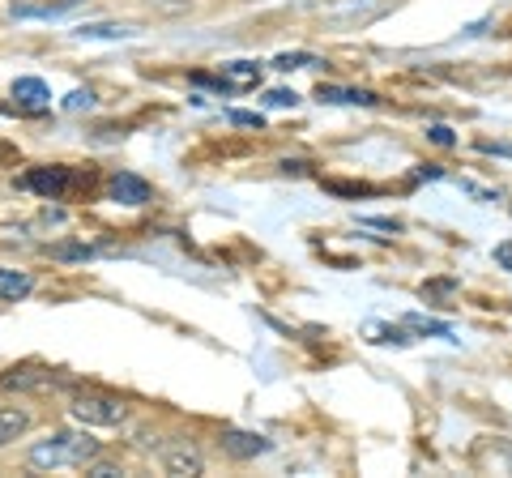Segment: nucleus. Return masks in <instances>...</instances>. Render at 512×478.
Here are the masks:
<instances>
[{
    "instance_id": "2eb2a0df",
    "label": "nucleus",
    "mask_w": 512,
    "mask_h": 478,
    "mask_svg": "<svg viewBox=\"0 0 512 478\" xmlns=\"http://www.w3.org/2000/svg\"><path fill=\"white\" fill-rule=\"evenodd\" d=\"M316 65H325V60L312 56V52H282L274 60V69H282V73H291V69H316Z\"/></svg>"
},
{
    "instance_id": "f8f14e48",
    "label": "nucleus",
    "mask_w": 512,
    "mask_h": 478,
    "mask_svg": "<svg viewBox=\"0 0 512 478\" xmlns=\"http://www.w3.org/2000/svg\"><path fill=\"white\" fill-rule=\"evenodd\" d=\"M86 0H52V5H13V18H64V13L82 9Z\"/></svg>"
},
{
    "instance_id": "b1692460",
    "label": "nucleus",
    "mask_w": 512,
    "mask_h": 478,
    "mask_svg": "<svg viewBox=\"0 0 512 478\" xmlns=\"http://www.w3.org/2000/svg\"><path fill=\"white\" fill-rule=\"evenodd\" d=\"M461 188H466V193H470V197H478V201H495V193H487V188H478V184H470V180H466V184H461Z\"/></svg>"
},
{
    "instance_id": "423d86ee",
    "label": "nucleus",
    "mask_w": 512,
    "mask_h": 478,
    "mask_svg": "<svg viewBox=\"0 0 512 478\" xmlns=\"http://www.w3.org/2000/svg\"><path fill=\"white\" fill-rule=\"evenodd\" d=\"M111 197H116L120 205H146L150 201V184L141 180V175L120 171V175H111Z\"/></svg>"
},
{
    "instance_id": "39448f33",
    "label": "nucleus",
    "mask_w": 512,
    "mask_h": 478,
    "mask_svg": "<svg viewBox=\"0 0 512 478\" xmlns=\"http://www.w3.org/2000/svg\"><path fill=\"white\" fill-rule=\"evenodd\" d=\"M222 453L235 461H252V457L269 453V440L261 432H239V427H231V432H222Z\"/></svg>"
},
{
    "instance_id": "aec40b11",
    "label": "nucleus",
    "mask_w": 512,
    "mask_h": 478,
    "mask_svg": "<svg viewBox=\"0 0 512 478\" xmlns=\"http://www.w3.org/2000/svg\"><path fill=\"white\" fill-rule=\"evenodd\" d=\"M478 150L495 158H512V141H478Z\"/></svg>"
},
{
    "instance_id": "1a4fd4ad",
    "label": "nucleus",
    "mask_w": 512,
    "mask_h": 478,
    "mask_svg": "<svg viewBox=\"0 0 512 478\" xmlns=\"http://www.w3.org/2000/svg\"><path fill=\"white\" fill-rule=\"evenodd\" d=\"M35 291V278L26 269H0V304H18Z\"/></svg>"
},
{
    "instance_id": "a211bd4d",
    "label": "nucleus",
    "mask_w": 512,
    "mask_h": 478,
    "mask_svg": "<svg viewBox=\"0 0 512 478\" xmlns=\"http://www.w3.org/2000/svg\"><path fill=\"white\" fill-rule=\"evenodd\" d=\"M265 103H269V107H295V103H299V94H295V90H269V94H265Z\"/></svg>"
},
{
    "instance_id": "0eeeda50",
    "label": "nucleus",
    "mask_w": 512,
    "mask_h": 478,
    "mask_svg": "<svg viewBox=\"0 0 512 478\" xmlns=\"http://www.w3.org/2000/svg\"><path fill=\"white\" fill-rule=\"evenodd\" d=\"M47 385H52V372H43V368H9L0 376V389H9V393H30Z\"/></svg>"
},
{
    "instance_id": "6ab92c4d",
    "label": "nucleus",
    "mask_w": 512,
    "mask_h": 478,
    "mask_svg": "<svg viewBox=\"0 0 512 478\" xmlns=\"http://www.w3.org/2000/svg\"><path fill=\"white\" fill-rule=\"evenodd\" d=\"M231 124H239V129H261L265 116H256V111H231Z\"/></svg>"
},
{
    "instance_id": "ddd939ff",
    "label": "nucleus",
    "mask_w": 512,
    "mask_h": 478,
    "mask_svg": "<svg viewBox=\"0 0 512 478\" xmlns=\"http://www.w3.org/2000/svg\"><path fill=\"white\" fill-rule=\"evenodd\" d=\"M77 39H133L128 26H111V22H90V26H77L73 30Z\"/></svg>"
},
{
    "instance_id": "9b49d317",
    "label": "nucleus",
    "mask_w": 512,
    "mask_h": 478,
    "mask_svg": "<svg viewBox=\"0 0 512 478\" xmlns=\"http://www.w3.org/2000/svg\"><path fill=\"white\" fill-rule=\"evenodd\" d=\"M316 99L320 103H346V107H376L380 103L372 90H342V86H320Z\"/></svg>"
},
{
    "instance_id": "5701e85b",
    "label": "nucleus",
    "mask_w": 512,
    "mask_h": 478,
    "mask_svg": "<svg viewBox=\"0 0 512 478\" xmlns=\"http://www.w3.org/2000/svg\"><path fill=\"white\" fill-rule=\"evenodd\" d=\"M436 146H453V129H444V124H431V133H427Z\"/></svg>"
},
{
    "instance_id": "4468645a",
    "label": "nucleus",
    "mask_w": 512,
    "mask_h": 478,
    "mask_svg": "<svg viewBox=\"0 0 512 478\" xmlns=\"http://www.w3.org/2000/svg\"><path fill=\"white\" fill-rule=\"evenodd\" d=\"M222 77L235 86H252V82H261V65H252V60H231V65H222Z\"/></svg>"
},
{
    "instance_id": "393cba45",
    "label": "nucleus",
    "mask_w": 512,
    "mask_h": 478,
    "mask_svg": "<svg viewBox=\"0 0 512 478\" xmlns=\"http://www.w3.org/2000/svg\"><path fill=\"white\" fill-rule=\"evenodd\" d=\"M495 261H500L504 269H512V244H500V248H495Z\"/></svg>"
},
{
    "instance_id": "412c9836",
    "label": "nucleus",
    "mask_w": 512,
    "mask_h": 478,
    "mask_svg": "<svg viewBox=\"0 0 512 478\" xmlns=\"http://www.w3.org/2000/svg\"><path fill=\"white\" fill-rule=\"evenodd\" d=\"M86 474L90 478H120L124 470L120 466H107V461H99V466H90V461H86Z\"/></svg>"
},
{
    "instance_id": "6e6552de",
    "label": "nucleus",
    "mask_w": 512,
    "mask_h": 478,
    "mask_svg": "<svg viewBox=\"0 0 512 478\" xmlns=\"http://www.w3.org/2000/svg\"><path fill=\"white\" fill-rule=\"evenodd\" d=\"M13 99L26 111H43L52 103V90H47V82H39V77H18V82H13Z\"/></svg>"
},
{
    "instance_id": "9d476101",
    "label": "nucleus",
    "mask_w": 512,
    "mask_h": 478,
    "mask_svg": "<svg viewBox=\"0 0 512 478\" xmlns=\"http://www.w3.org/2000/svg\"><path fill=\"white\" fill-rule=\"evenodd\" d=\"M30 427V410L26 406H0V449L13 444L18 436H26Z\"/></svg>"
},
{
    "instance_id": "7ed1b4c3",
    "label": "nucleus",
    "mask_w": 512,
    "mask_h": 478,
    "mask_svg": "<svg viewBox=\"0 0 512 478\" xmlns=\"http://www.w3.org/2000/svg\"><path fill=\"white\" fill-rule=\"evenodd\" d=\"M73 184V171L69 167H35L22 175V188H30V193H39L47 201H60L64 193H69Z\"/></svg>"
},
{
    "instance_id": "f03ea898",
    "label": "nucleus",
    "mask_w": 512,
    "mask_h": 478,
    "mask_svg": "<svg viewBox=\"0 0 512 478\" xmlns=\"http://www.w3.org/2000/svg\"><path fill=\"white\" fill-rule=\"evenodd\" d=\"M69 414L86 427H120L128 419V406L111 393H77L69 402Z\"/></svg>"
},
{
    "instance_id": "f3484780",
    "label": "nucleus",
    "mask_w": 512,
    "mask_h": 478,
    "mask_svg": "<svg viewBox=\"0 0 512 478\" xmlns=\"http://www.w3.org/2000/svg\"><path fill=\"white\" fill-rule=\"evenodd\" d=\"M94 107V94L90 90H73L69 99H64V111H90Z\"/></svg>"
},
{
    "instance_id": "dca6fc26",
    "label": "nucleus",
    "mask_w": 512,
    "mask_h": 478,
    "mask_svg": "<svg viewBox=\"0 0 512 478\" xmlns=\"http://www.w3.org/2000/svg\"><path fill=\"white\" fill-rule=\"evenodd\" d=\"M406 329H419V333H436V338H448V325H440V321H427V316H410Z\"/></svg>"
},
{
    "instance_id": "f257e3e1",
    "label": "nucleus",
    "mask_w": 512,
    "mask_h": 478,
    "mask_svg": "<svg viewBox=\"0 0 512 478\" xmlns=\"http://www.w3.org/2000/svg\"><path fill=\"white\" fill-rule=\"evenodd\" d=\"M99 457V440H90L82 432H56L39 440L35 449L26 453V461L35 470H60V466H86V461Z\"/></svg>"
},
{
    "instance_id": "4be33fe9",
    "label": "nucleus",
    "mask_w": 512,
    "mask_h": 478,
    "mask_svg": "<svg viewBox=\"0 0 512 478\" xmlns=\"http://www.w3.org/2000/svg\"><path fill=\"white\" fill-rule=\"evenodd\" d=\"M363 227H376V231H402V222H393V218H363Z\"/></svg>"
},
{
    "instance_id": "20e7f679",
    "label": "nucleus",
    "mask_w": 512,
    "mask_h": 478,
    "mask_svg": "<svg viewBox=\"0 0 512 478\" xmlns=\"http://www.w3.org/2000/svg\"><path fill=\"white\" fill-rule=\"evenodd\" d=\"M163 470L175 474V478H197V474H205V461L184 440V444H167V449H163Z\"/></svg>"
}]
</instances>
